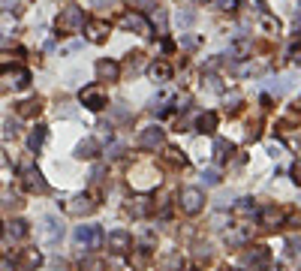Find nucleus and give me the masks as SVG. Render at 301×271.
I'll use <instances>...</instances> for the list:
<instances>
[{
    "label": "nucleus",
    "mask_w": 301,
    "mask_h": 271,
    "mask_svg": "<svg viewBox=\"0 0 301 271\" xmlns=\"http://www.w3.org/2000/svg\"><path fill=\"white\" fill-rule=\"evenodd\" d=\"M72 238H75V244H84V247L96 250V247H99V238H103V235H99V229H96V226H78Z\"/></svg>",
    "instance_id": "nucleus-11"
},
{
    "label": "nucleus",
    "mask_w": 301,
    "mask_h": 271,
    "mask_svg": "<svg viewBox=\"0 0 301 271\" xmlns=\"http://www.w3.org/2000/svg\"><path fill=\"white\" fill-rule=\"evenodd\" d=\"M24 235H27V223H24V220H12V223H9V238H12V241H21Z\"/></svg>",
    "instance_id": "nucleus-23"
},
{
    "label": "nucleus",
    "mask_w": 301,
    "mask_h": 271,
    "mask_svg": "<svg viewBox=\"0 0 301 271\" xmlns=\"http://www.w3.org/2000/svg\"><path fill=\"white\" fill-rule=\"evenodd\" d=\"M256 211V205H250V199H241V205H235V214H241V217H250Z\"/></svg>",
    "instance_id": "nucleus-32"
},
{
    "label": "nucleus",
    "mask_w": 301,
    "mask_h": 271,
    "mask_svg": "<svg viewBox=\"0 0 301 271\" xmlns=\"http://www.w3.org/2000/svg\"><path fill=\"white\" fill-rule=\"evenodd\" d=\"M193 21H196V12H178V24L181 27H190Z\"/></svg>",
    "instance_id": "nucleus-34"
},
{
    "label": "nucleus",
    "mask_w": 301,
    "mask_h": 271,
    "mask_svg": "<svg viewBox=\"0 0 301 271\" xmlns=\"http://www.w3.org/2000/svg\"><path fill=\"white\" fill-rule=\"evenodd\" d=\"M39 112H42V100H39V97L18 103V115H21V118H33V115H39Z\"/></svg>",
    "instance_id": "nucleus-19"
},
{
    "label": "nucleus",
    "mask_w": 301,
    "mask_h": 271,
    "mask_svg": "<svg viewBox=\"0 0 301 271\" xmlns=\"http://www.w3.org/2000/svg\"><path fill=\"white\" fill-rule=\"evenodd\" d=\"M148 72H151V78H154V81H169V78H172V66H169L166 60L151 63V69H148Z\"/></svg>",
    "instance_id": "nucleus-18"
},
{
    "label": "nucleus",
    "mask_w": 301,
    "mask_h": 271,
    "mask_svg": "<svg viewBox=\"0 0 301 271\" xmlns=\"http://www.w3.org/2000/svg\"><path fill=\"white\" fill-rule=\"evenodd\" d=\"M262 27H265L268 33H277V30H280V21H274L271 15H265V18H262Z\"/></svg>",
    "instance_id": "nucleus-35"
},
{
    "label": "nucleus",
    "mask_w": 301,
    "mask_h": 271,
    "mask_svg": "<svg viewBox=\"0 0 301 271\" xmlns=\"http://www.w3.org/2000/svg\"><path fill=\"white\" fill-rule=\"evenodd\" d=\"M202 202H205V196H202L199 187L181 190V208H184V214H199V211H202Z\"/></svg>",
    "instance_id": "nucleus-5"
},
{
    "label": "nucleus",
    "mask_w": 301,
    "mask_h": 271,
    "mask_svg": "<svg viewBox=\"0 0 301 271\" xmlns=\"http://www.w3.org/2000/svg\"><path fill=\"white\" fill-rule=\"evenodd\" d=\"M12 3H15V0H0V6H6V9H12Z\"/></svg>",
    "instance_id": "nucleus-44"
},
{
    "label": "nucleus",
    "mask_w": 301,
    "mask_h": 271,
    "mask_svg": "<svg viewBox=\"0 0 301 271\" xmlns=\"http://www.w3.org/2000/svg\"><path fill=\"white\" fill-rule=\"evenodd\" d=\"M139 9H157V0H133Z\"/></svg>",
    "instance_id": "nucleus-38"
},
{
    "label": "nucleus",
    "mask_w": 301,
    "mask_h": 271,
    "mask_svg": "<svg viewBox=\"0 0 301 271\" xmlns=\"http://www.w3.org/2000/svg\"><path fill=\"white\" fill-rule=\"evenodd\" d=\"M163 160H166L169 166H175V169H184V166H187V157H184V154H181L178 148H166Z\"/></svg>",
    "instance_id": "nucleus-21"
},
{
    "label": "nucleus",
    "mask_w": 301,
    "mask_h": 271,
    "mask_svg": "<svg viewBox=\"0 0 301 271\" xmlns=\"http://www.w3.org/2000/svg\"><path fill=\"white\" fill-rule=\"evenodd\" d=\"M24 187H27L30 193H45V190H48L42 172H36V169H27V172H24Z\"/></svg>",
    "instance_id": "nucleus-15"
},
{
    "label": "nucleus",
    "mask_w": 301,
    "mask_h": 271,
    "mask_svg": "<svg viewBox=\"0 0 301 271\" xmlns=\"http://www.w3.org/2000/svg\"><path fill=\"white\" fill-rule=\"evenodd\" d=\"M87 24V36L93 39V42H103L106 36H109V24L106 21H84Z\"/></svg>",
    "instance_id": "nucleus-17"
},
{
    "label": "nucleus",
    "mask_w": 301,
    "mask_h": 271,
    "mask_svg": "<svg viewBox=\"0 0 301 271\" xmlns=\"http://www.w3.org/2000/svg\"><path fill=\"white\" fill-rule=\"evenodd\" d=\"M139 66H142V54L133 51V54L127 57V69H130V72H139Z\"/></svg>",
    "instance_id": "nucleus-33"
},
{
    "label": "nucleus",
    "mask_w": 301,
    "mask_h": 271,
    "mask_svg": "<svg viewBox=\"0 0 301 271\" xmlns=\"http://www.w3.org/2000/svg\"><path fill=\"white\" fill-rule=\"evenodd\" d=\"M148 262H151V253H148V250H136V253H133V265H136L139 271L145 268Z\"/></svg>",
    "instance_id": "nucleus-29"
},
{
    "label": "nucleus",
    "mask_w": 301,
    "mask_h": 271,
    "mask_svg": "<svg viewBox=\"0 0 301 271\" xmlns=\"http://www.w3.org/2000/svg\"><path fill=\"white\" fill-rule=\"evenodd\" d=\"M157 181H160V175H157L151 166H139V169L130 175V184H136L139 190H145V187H154Z\"/></svg>",
    "instance_id": "nucleus-9"
},
{
    "label": "nucleus",
    "mask_w": 301,
    "mask_h": 271,
    "mask_svg": "<svg viewBox=\"0 0 301 271\" xmlns=\"http://www.w3.org/2000/svg\"><path fill=\"white\" fill-rule=\"evenodd\" d=\"M202 181H205L208 187H217V184H220V172H217V169H205V172H202Z\"/></svg>",
    "instance_id": "nucleus-30"
},
{
    "label": "nucleus",
    "mask_w": 301,
    "mask_h": 271,
    "mask_svg": "<svg viewBox=\"0 0 301 271\" xmlns=\"http://www.w3.org/2000/svg\"><path fill=\"white\" fill-rule=\"evenodd\" d=\"M235 148H232V142H226V139H217L214 142V157L223 163V160H229V154H232Z\"/></svg>",
    "instance_id": "nucleus-22"
},
{
    "label": "nucleus",
    "mask_w": 301,
    "mask_h": 271,
    "mask_svg": "<svg viewBox=\"0 0 301 271\" xmlns=\"http://www.w3.org/2000/svg\"><path fill=\"white\" fill-rule=\"evenodd\" d=\"M106 244H109V250H112V253H127V250L133 247V235H130V232H124V229H115V232H109Z\"/></svg>",
    "instance_id": "nucleus-7"
},
{
    "label": "nucleus",
    "mask_w": 301,
    "mask_h": 271,
    "mask_svg": "<svg viewBox=\"0 0 301 271\" xmlns=\"http://www.w3.org/2000/svg\"><path fill=\"white\" fill-rule=\"evenodd\" d=\"M96 78L112 84V81H118V78H121V66H118L115 60H99V63H96Z\"/></svg>",
    "instance_id": "nucleus-13"
},
{
    "label": "nucleus",
    "mask_w": 301,
    "mask_h": 271,
    "mask_svg": "<svg viewBox=\"0 0 301 271\" xmlns=\"http://www.w3.org/2000/svg\"><path fill=\"white\" fill-rule=\"evenodd\" d=\"M42 265V256L36 250H21L15 259H12V268L15 271H36Z\"/></svg>",
    "instance_id": "nucleus-8"
},
{
    "label": "nucleus",
    "mask_w": 301,
    "mask_h": 271,
    "mask_svg": "<svg viewBox=\"0 0 301 271\" xmlns=\"http://www.w3.org/2000/svg\"><path fill=\"white\" fill-rule=\"evenodd\" d=\"M96 208V202L93 199H87V196H72L69 202H66V211L72 214V217H81V214H90Z\"/></svg>",
    "instance_id": "nucleus-12"
},
{
    "label": "nucleus",
    "mask_w": 301,
    "mask_h": 271,
    "mask_svg": "<svg viewBox=\"0 0 301 271\" xmlns=\"http://www.w3.org/2000/svg\"><path fill=\"white\" fill-rule=\"evenodd\" d=\"M160 265H163V271H181V268H184V262H181V256H178V253L163 256V262H160Z\"/></svg>",
    "instance_id": "nucleus-25"
},
{
    "label": "nucleus",
    "mask_w": 301,
    "mask_h": 271,
    "mask_svg": "<svg viewBox=\"0 0 301 271\" xmlns=\"http://www.w3.org/2000/svg\"><path fill=\"white\" fill-rule=\"evenodd\" d=\"M214 6H220V9H226V12H232L238 3H235V0H214Z\"/></svg>",
    "instance_id": "nucleus-37"
},
{
    "label": "nucleus",
    "mask_w": 301,
    "mask_h": 271,
    "mask_svg": "<svg viewBox=\"0 0 301 271\" xmlns=\"http://www.w3.org/2000/svg\"><path fill=\"white\" fill-rule=\"evenodd\" d=\"M259 220H262V229H277L280 220H283V211H280L277 205H268V208H262Z\"/></svg>",
    "instance_id": "nucleus-16"
},
{
    "label": "nucleus",
    "mask_w": 301,
    "mask_h": 271,
    "mask_svg": "<svg viewBox=\"0 0 301 271\" xmlns=\"http://www.w3.org/2000/svg\"><path fill=\"white\" fill-rule=\"evenodd\" d=\"M18 133V124L15 121H6V136H15Z\"/></svg>",
    "instance_id": "nucleus-41"
},
{
    "label": "nucleus",
    "mask_w": 301,
    "mask_h": 271,
    "mask_svg": "<svg viewBox=\"0 0 301 271\" xmlns=\"http://www.w3.org/2000/svg\"><path fill=\"white\" fill-rule=\"evenodd\" d=\"M163 142H166V133H163L160 127H148V130H142V136H139V145H142L145 151H157V148H163Z\"/></svg>",
    "instance_id": "nucleus-6"
},
{
    "label": "nucleus",
    "mask_w": 301,
    "mask_h": 271,
    "mask_svg": "<svg viewBox=\"0 0 301 271\" xmlns=\"http://www.w3.org/2000/svg\"><path fill=\"white\" fill-rule=\"evenodd\" d=\"M241 94H232V97H226V115H238L241 112Z\"/></svg>",
    "instance_id": "nucleus-27"
},
{
    "label": "nucleus",
    "mask_w": 301,
    "mask_h": 271,
    "mask_svg": "<svg viewBox=\"0 0 301 271\" xmlns=\"http://www.w3.org/2000/svg\"><path fill=\"white\" fill-rule=\"evenodd\" d=\"M148 211H151L148 199H136V205H127V214H136V217H142V214H148Z\"/></svg>",
    "instance_id": "nucleus-28"
},
{
    "label": "nucleus",
    "mask_w": 301,
    "mask_h": 271,
    "mask_svg": "<svg viewBox=\"0 0 301 271\" xmlns=\"http://www.w3.org/2000/svg\"><path fill=\"white\" fill-rule=\"evenodd\" d=\"M103 259H96V256H87L84 262H81V271H103Z\"/></svg>",
    "instance_id": "nucleus-31"
},
{
    "label": "nucleus",
    "mask_w": 301,
    "mask_h": 271,
    "mask_svg": "<svg viewBox=\"0 0 301 271\" xmlns=\"http://www.w3.org/2000/svg\"><path fill=\"white\" fill-rule=\"evenodd\" d=\"M289 226H292V229H298V226H301V214H295V217L289 220Z\"/></svg>",
    "instance_id": "nucleus-43"
},
{
    "label": "nucleus",
    "mask_w": 301,
    "mask_h": 271,
    "mask_svg": "<svg viewBox=\"0 0 301 271\" xmlns=\"http://www.w3.org/2000/svg\"><path fill=\"white\" fill-rule=\"evenodd\" d=\"M232 54L247 57V54H250V42H235V45H232Z\"/></svg>",
    "instance_id": "nucleus-36"
},
{
    "label": "nucleus",
    "mask_w": 301,
    "mask_h": 271,
    "mask_svg": "<svg viewBox=\"0 0 301 271\" xmlns=\"http://www.w3.org/2000/svg\"><path fill=\"white\" fill-rule=\"evenodd\" d=\"M0 81H3V87H15V91H21V87L30 84V72H27V69H15V72H6Z\"/></svg>",
    "instance_id": "nucleus-14"
},
{
    "label": "nucleus",
    "mask_w": 301,
    "mask_h": 271,
    "mask_svg": "<svg viewBox=\"0 0 301 271\" xmlns=\"http://www.w3.org/2000/svg\"><path fill=\"white\" fill-rule=\"evenodd\" d=\"M106 154H109V157H121V154H124V145H112Z\"/></svg>",
    "instance_id": "nucleus-40"
},
{
    "label": "nucleus",
    "mask_w": 301,
    "mask_h": 271,
    "mask_svg": "<svg viewBox=\"0 0 301 271\" xmlns=\"http://www.w3.org/2000/svg\"><path fill=\"white\" fill-rule=\"evenodd\" d=\"M42 142H45V127H36V130L27 136V145L36 151V148H42Z\"/></svg>",
    "instance_id": "nucleus-26"
},
{
    "label": "nucleus",
    "mask_w": 301,
    "mask_h": 271,
    "mask_svg": "<svg viewBox=\"0 0 301 271\" xmlns=\"http://www.w3.org/2000/svg\"><path fill=\"white\" fill-rule=\"evenodd\" d=\"M84 9L81 6H66V9H60V15H57V33H78L81 27H84Z\"/></svg>",
    "instance_id": "nucleus-1"
},
{
    "label": "nucleus",
    "mask_w": 301,
    "mask_h": 271,
    "mask_svg": "<svg viewBox=\"0 0 301 271\" xmlns=\"http://www.w3.org/2000/svg\"><path fill=\"white\" fill-rule=\"evenodd\" d=\"M39 238L42 244H57L63 238V226L57 217H42V226H39Z\"/></svg>",
    "instance_id": "nucleus-4"
},
{
    "label": "nucleus",
    "mask_w": 301,
    "mask_h": 271,
    "mask_svg": "<svg viewBox=\"0 0 301 271\" xmlns=\"http://www.w3.org/2000/svg\"><path fill=\"white\" fill-rule=\"evenodd\" d=\"M241 262L253 271H265L271 265V250L262 247V244H253V247H247V250L241 253Z\"/></svg>",
    "instance_id": "nucleus-2"
},
{
    "label": "nucleus",
    "mask_w": 301,
    "mask_h": 271,
    "mask_svg": "<svg viewBox=\"0 0 301 271\" xmlns=\"http://www.w3.org/2000/svg\"><path fill=\"white\" fill-rule=\"evenodd\" d=\"M78 100H81L90 112H99V109H106V106H109V97H106L103 84H90V87H84Z\"/></svg>",
    "instance_id": "nucleus-3"
},
{
    "label": "nucleus",
    "mask_w": 301,
    "mask_h": 271,
    "mask_svg": "<svg viewBox=\"0 0 301 271\" xmlns=\"http://www.w3.org/2000/svg\"><path fill=\"white\" fill-rule=\"evenodd\" d=\"M75 157H78V160H90V157H96V139H84V142L75 148Z\"/></svg>",
    "instance_id": "nucleus-20"
},
{
    "label": "nucleus",
    "mask_w": 301,
    "mask_h": 271,
    "mask_svg": "<svg viewBox=\"0 0 301 271\" xmlns=\"http://www.w3.org/2000/svg\"><path fill=\"white\" fill-rule=\"evenodd\" d=\"M199 3H205V0H199Z\"/></svg>",
    "instance_id": "nucleus-45"
},
{
    "label": "nucleus",
    "mask_w": 301,
    "mask_h": 271,
    "mask_svg": "<svg viewBox=\"0 0 301 271\" xmlns=\"http://www.w3.org/2000/svg\"><path fill=\"white\" fill-rule=\"evenodd\" d=\"M121 27L136 30V33H142V36H151V24H148L145 15H139V12H127V15H121Z\"/></svg>",
    "instance_id": "nucleus-10"
},
{
    "label": "nucleus",
    "mask_w": 301,
    "mask_h": 271,
    "mask_svg": "<svg viewBox=\"0 0 301 271\" xmlns=\"http://www.w3.org/2000/svg\"><path fill=\"white\" fill-rule=\"evenodd\" d=\"M93 6H96V9H106V6H112V0H93Z\"/></svg>",
    "instance_id": "nucleus-42"
},
{
    "label": "nucleus",
    "mask_w": 301,
    "mask_h": 271,
    "mask_svg": "<svg viewBox=\"0 0 301 271\" xmlns=\"http://www.w3.org/2000/svg\"><path fill=\"white\" fill-rule=\"evenodd\" d=\"M289 175H292L295 184H301V160H298V163H292V172H289Z\"/></svg>",
    "instance_id": "nucleus-39"
},
{
    "label": "nucleus",
    "mask_w": 301,
    "mask_h": 271,
    "mask_svg": "<svg viewBox=\"0 0 301 271\" xmlns=\"http://www.w3.org/2000/svg\"><path fill=\"white\" fill-rule=\"evenodd\" d=\"M214 127H217V115H214V112H205V115L199 118V130H202V133H214Z\"/></svg>",
    "instance_id": "nucleus-24"
}]
</instances>
